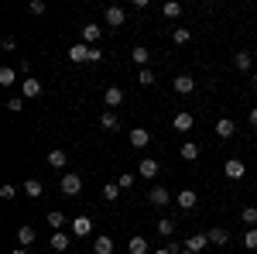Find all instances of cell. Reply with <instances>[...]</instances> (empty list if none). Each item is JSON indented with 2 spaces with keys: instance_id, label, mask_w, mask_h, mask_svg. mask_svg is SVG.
Segmentation results:
<instances>
[{
  "instance_id": "obj_1",
  "label": "cell",
  "mask_w": 257,
  "mask_h": 254,
  "mask_svg": "<svg viewBox=\"0 0 257 254\" xmlns=\"http://www.w3.org/2000/svg\"><path fill=\"white\" fill-rule=\"evenodd\" d=\"M172 127H175L178 134H189V131L196 127V117H192L189 110H182V114H175V117H172Z\"/></svg>"
},
{
  "instance_id": "obj_2",
  "label": "cell",
  "mask_w": 257,
  "mask_h": 254,
  "mask_svg": "<svg viewBox=\"0 0 257 254\" xmlns=\"http://www.w3.org/2000/svg\"><path fill=\"white\" fill-rule=\"evenodd\" d=\"M175 203H178V210L189 213V210H196V206H199V193H196V189H182V193L175 196Z\"/></svg>"
},
{
  "instance_id": "obj_3",
  "label": "cell",
  "mask_w": 257,
  "mask_h": 254,
  "mask_svg": "<svg viewBox=\"0 0 257 254\" xmlns=\"http://www.w3.org/2000/svg\"><path fill=\"white\" fill-rule=\"evenodd\" d=\"M103 21H106V28H123V24H127V11H123V7H106Z\"/></svg>"
},
{
  "instance_id": "obj_4",
  "label": "cell",
  "mask_w": 257,
  "mask_h": 254,
  "mask_svg": "<svg viewBox=\"0 0 257 254\" xmlns=\"http://www.w3.org/2000/svg\"><path fill=\"white\" fill-rule=\"evenodd\" d=\"M79 193H82V179L76 172L62 176V196H79Z\"/></svg>"
},
{
  "instance_id": "obj_5",
  "label": "cell",
  "mask_w": 257,
  "mask_h": 254,
  "mask_svg": "<svg viewBox=\"0 0 257 254\" xmlns=\"http://www.w3.org/2000/svg\"><path fill=\"white\" fill-rule=\"evenodd\" d=\"M99 38H103V28H99V24H93V21H89V24H82V45L96 48Z\"/></svg>"
},
{
  "instance_id": "obj_6",
  "label": "cell",
  "mask_w": 257,
  "mask_h": 254,
  "mask_svg": "<svg viewBox=\"0 0 257 254\" xmlns=\"http://www.w3.org/2000/svg\"><path fill=\"white\" fill-rule=\"evenodd\" d=\"M148 203H151V206H168V203H172V193L161 189V186H151V189H148Z\"/></svg>"
},
{
  "instance_id": "obj_7",
  "label": "cell",
  "mask_w": 257,
  "mask_h": 254,
  "mask_svg": "<svg viewBox=\"0 0 257 254\" xmlns=\"http://www.w3.org/2000/svg\"><path fill=\"white\" fill-rule=\"evenodd\" d=\"M103 103H106V110H117L120 103H123V90H120V86H110V90H103Z\"/></svg>"
},
{
  "instance_id": "obj_8",
  "label": "cell",
  "mask_w": 257,
  "mask_h": 254,
  "mask_svg": "<svg viewBox=\"0 0 257 254\" xmlns=\"http://www.w3.org/2000/svg\"><path fill=\"white\" fill-rule=\"evenodd\" d=\"M223 172H226V179H243L247 176V165H243L240 158H230V161L223 165Z\"/></svg>"
},
{
  "instance_id": "obj_9",
  "label": "cell",
  "mask_w": 257,
  "mask_h": 254,
  "mask_svg": "<svg viewBox=\"0 0 257 254\" xmlns=\"http://www.w3.org/2000/svg\"><path fill=\"white\" fill-rule=\"evenodd\" d=\"M93 234V220L89 216H76L72 220V237H89Z\"/></svg>"
},
{
  "instance_id": "obj_10",
  "label": "cell",
  "mask_w": 257,
  "mask_h": 254,
  "mask_svg": "<svg viewBox=\"0 0 257 254\" xmlns=\"http://www.w3.org/2000/svg\"><path fill=\"white\" fill-rule=\"evenodd\" d=\"M237 134V124H233V120L230 117H223V120H216V137L219 141H230V137Z\"/></svg>"
},
{
  "instance_id": "obj_11",
  "label": "cell",
  "mask_w": 257,
  "mask_h": 254,
  "mask_svg": "<svg viewBox=\"0 0 257 254\" xmlns=\"http://www.w3.org/2000/svg\"><path fill=\"white\" fill-rule=\"evenodd\" d=\"M185 247H189L192 254L206 251V247H209V237H206V234H192V237H185Z\"/></svg>"
},
{
  "instance_id": "obj_12",
  "label": "cell",
  "mask_w": 257,
  "mask_h": 254,
  "mask_svg": "<svg viewBox=\"0 0 257 254\" xmlns=\"http://www.w3.org/2000/svg\"><path fill=\"white\" fill-rule=\"evenodd\" d=\"M21 93H24V97L28 100H35V97H41V82L35 76H28L24 79V82H21Z\"/></svg>"
},
{
  "instance_id": "obj_13",
  "label": "cell",
  "mask_w": 257,
  "mask_h": 254,
  "mask_svg": "<svg viewBox=\"0 0 257 254\" xmlns=\"http://www.w3.org/2000/svg\"><path fill=\"white\" fill-rule=\"evenodd\" d=\"M148 144H151V134L144 127H134L131 131V148H148Z\"/></svg>"
},
{
  "instance_id": "obj_14",
  "label": "cell",
  "mask_w": 257,
  "mask_h": 254,
  "mask_svg": "<svg viewBox=\"0 0 257 254\" xmlns=\"http://www.w3.org/2000/svg\"><path fill=\"white\" fill-rule=\"evenodd\" d=\"M99 127H103V131H117L120 117L113 114V110H103V114H99Z\"/></svg>"
},
{
  "instance_id": "obj_15",
  "label": "cell",
  "mask_w": 257,
  "mask_h": 254,
  "mask_svg": "<svg viewBox=\"0 0 257 254\" xmlns=\"http://www.w3.org/2000/svg\"><path fill=\"white\" fill-rule=\"evenodd\" d=\"M233 65H237L240 72H250V65H254V52H237V55H233Z\"/></svg>"
},
{
  "instance_id": "obj_16",
  "label": "cell",
  "mask_w": 257,
  "mask_h": 254,
  "mask_svg": "<svg viewBox=\"0 0 257 254\" xmlns=\"http://www.w3.org/2000/svg\"><path fill=\"white\" fill-rule=\"evenodd\" d=\"M35 237H38V234H35V227H28V223H21V227H18V244H21V247L35 244Z\"/></svg>"
},
{
  "instance_id": "obj_17",
  "label": "cell",
  "mask_w": 257,
  "mask_h": 254,
  "mask_svg": "<svg viewBox=\"0 0 257 254\" xmlns=\"http://www.w3.org/2000/svg\"><path fill=\"white\" fill-rule=\"evenodd\" d=\"M69 244H72V237L69 234H52V240H48V247H52V251H69Z\"/></svg>"
},
{
  "instance_id": "obj_18",
  "label": "cell",
  "mask_w": 257,
  "mask_h": 254,
  "mask_svg": "<svg viewBox=\"0 0 257 254\" xmlns=\"http://www.w3.org/2000/svg\"><path fill=\"white\" fill-rule=\"evenodd\" d=\"M158 168H161V165L155 161V158H144V161L138 165V172H141L144 179H155V176H158Z\"/></svg>"
},
{
  "instance_id": "obj_19",
  "label": "cell",
  "mask_w": 257,
  "mask_h": 254,
  "mask_svg": "<svg viewBox=\"0 0 257 254\" xmlns=\"http://www.w3.org/2000/svg\"><path fill=\"white\" fill-rule=\"evenodd\" d=\"M172 90H175V93H192V90H196V79L192 76H178L175 82H172Z\"/></svg>"
},
{
  "instance_id": "obj_20",
  "label": "cell",
  "mask_w": 257,
  "mask_h": 254,
  "mask_svg": "<svg viewBox=\"0 0 257 254\" xmlns=\"http://www.w3.org/2000/svg\"><path fill=\"white\" fill-rule=\"evenodd\" d=\"M178 155H182V161H196L199 158V144L196 141H185V144L178 148Z\"/></svg>"
},
{
  "instance_id": "obj_21",
  "label": "cell",
  "mask_w": 257,
  "mask_h": 254,
  "mask_svg": "<svg viewBox=\"0 0 257 254\" xmlns=\"http://www.w3.org/2000/svg\"><path fill=\"white\" fill-rule=\"evenodd\" d=\"M89 52H93L89 45H72V48H69V59L72 62H89Z\"/></svg>"
},
{
  "instance_id": "obj_22",
  "label": "cell",
  "mask_w": 257,
  "mask_h": 254,
  "mask_svg": "<svg viewBox=\"0 0 257 254\" xmlns=\"http://www.w3.org/2000/svg\"><path fill=\"white\" fill-rule=\"evenodd\" d=\"M93 254H113V240L103 234V237H96L93 240Z\"/></svg>"
},
{
  "instance_id": "obj_23",
  "label": "cell",
  "mask_w": 257,
  "mask_h": 254,
  "mask_svg": "<svg viewBox=\"0 0 257 254\" xmlns=\"http://www.w3.org/2000/svg\"><path fill=\"white\" fill-rule=\"evenodd\" d=\"M41 193H45V186H41L38 179H28V182H24V196H28V199H38Z\"/></svg>"
},
{
  "instance_id": "obj_24",
  "label": "cell",
  "mask_w": 257,
  "mask_h": 254,
  "mask_svg": "<svg viewBox=\"0 0 257 254\" xmlns=\"http://www.w3.org/2000/svg\"><path fill=\"white\" fill-rule=\"evenodd\" d=\"M131 59L138 62L141 69H148V62H151V52H148V48H144V45H138V48H134V52H131Z\"/></svg>"
},
{
  "instance_id": "obj_25",
  "label": "cell",
  "mask_w": 257,
  "mask_h": 254,
  "mask_svg": "<svg viewBox=\"0 0 257 254\" xmlns=\"http://www.w3.org/2000/svg\"><path fill=\"white\" fill-rule=\"evenodd\" d=\"M69 158H65V151L62 148H55V151H48V168H62Z\"/></svg>"
},
{
  "instance_id": "obj_26",
  "label": "cell",
  "mask_w": 257,
  "mask_h": 254,
  "mask_svg": "<svg viewBox=\"0 0 257 254\" xmlns=\"http://www.w3.org/2000/svg\"><path fill=\"white\" fill-rule=\"evenodd\" d=\"M240 220L254 230V227H257V206H243V210H240Z\"/></svg>"
},
{
  "instance_id": "obj_27",
  "label": "cell",
  "mask_w": 257,
  "mask_h": 254,
  "mask_svg": "<svg viewBox=\"0 0 257 254\" xmlns=\"http://www.w3.org/2000/svg\"><path fill=\"white\" fill-rule=\"evenodd\" d=\"M206 237H209V244H226V240H230V234H226L223 227H213V230H206Z\"/></svg>"
},
{
  "instance_id": "obj_28",
  "label": "cell",
  "mask_w": 257,
  "mask_h": 254,
  "mask_svg": "<svg viewBox=\"0 0 257 254\" xmlns=\"http://www.w3.org/2000/svg\"><path fill=\"white\" fill-rule=\"evenodd\" d=\"M45 220H48V227H52V230H62V227H65V213H59V210H52Z\"/></svg>"
},
{
  "instance_id": "obj_29",
  "label": "cell",
  "mask_w": 257,
  "mask_h": 254,
  "mask_svg": "<svg viewBox=\"0 0 257 254\" xmlns=\"http://www.w3.org/2000/svg\"><path fill=\"white\" fill-rule=\"evenodd\" d=\"M127 251H131V254H148V240H144V237H131Z\"/></svg>"
},
{
  "instance_id": "obj_30",
  "label": "cell",
  "mask_w": 257,
  "mask_h": 254,
  "mask_svg": "<svg viewBox=\"0 0 257 254\" xmlns=\"http://www.w3.org/2000/svg\"><path fill=\"white\" fill-rule=\"evenodd\" d=\"M14 79H18V69H11V65L0 69V86H14Z\"/></svg>"
},
{
  "instance_id": "obj_31",
  "label": "cell",
  "mask_w": 257,
  "mask_h": 254,
  "mask_svg": "<svg viewBox=\"0 0 257 254\" xmlns=\"http://www.w3.org/2000/svg\"><path fill=\"white\" fill-rule=\"evenodd\" d=\"M158 234L161 237H172V234H175V220H168V216H165V220H158Z\"/></svg>"
},
{
  "instance_id": "obj_32",
  "label": "cell",
  "mask_w": 257,
  "mask_h": 254,
  "mask_svg": "<svg viewBox=\"0 0 257 254\" xmlns=\"http://www.w3.org/2000/svg\"><path fill=\"white\" fill-rule=\"evenodd\" d=\"M120 193H123V189H120L117 182H110V186H103V199H106V203H113V199H117Z\"/></svg>"
},
{
  "instance_id": "obj_33",
  "label": "cell",
  "mask_w": 257,
  "mask_h": 254,
  "mask_svg": "<svg viewBox=\"0 0 257 254\" xmlns=\"http://www.w3.org/2000/svg\"><path fill=\"white\" fill-rule=\"evenodd\" d=\"M189 38H192V31H189V28H175V31H172V41H175V45H185Z\"/></svg>"
},
{
  "instance_id": "obj_34",
  "label": "cell",
  "mask_w": 257,
  "mask_h": 254,
  "mask_svg": "<svg viewBox=\"0 0 257 254\" xmlns=\"http://www.w3.org/2000/svg\"><path fill=\"white\" fill-rule=\"evenodd\" d=\"M161 14H165V18H178V14H182V4H175V0H168V4L161 7Z\"/></svg>"
},
{
  "instance_id": "obj_35",
  "label": "cell",
  "mask_w": 257,
  "mask_h": 254,
  "mask_svg": "<svg viewBox=\"0 0 257 254\" xmlns=\"http://www.w3.org/2000/svg\"><path fill=\"white\" fill-rule=\"evenodd\" d=\"M138 82H141V86H155V69H141Z\"/></svg>"
},
{
  "instance_id": "obj_36",
  "label": "cell",
  "mask_w": 257,
  "mask_h": 254,
  "mask_svg": "<svg viewBox=\"0 0 257 254\" xmlns=\"http://www.w3.org/2000/svg\"><path fill=\"white\" fill-rule=\"evenodd\" d=\"M243 247H247V251H257V227H254V230H247V237H243Z\"/></svg>"
},
{
  "instance_id": "obj_37",
  "label": "cell",
  "mask_w": 257,
  "mask_h": 254,
  "mask_svg": "<svg viewBox=\"0 0 257 254\" xmlns=\"http://www.w3.org/2000/svg\"><path fill=\"white\" fill-rule=\"evenodd\" d=\"M117 186L120 189H134V172H123V176L117 179Z\"/></svg>"
},
{
  "instance_id": "obj_38",
  "label": "cell",
  "mask_w": 257,
  "mask_h": 254,
  "mask_svg": "<svg viewBox=\"0 0 257 254\" xmlns=\"http://www.w3.org/2000/svg\"><path fill=\"white\" fill-rule=\"evenodd\" d=\"M182 247H185V244H168V247H158V251H155V254H178V251H182Z\"/></svg>"
},
{
  "instance_id": "obj_39",
  "label": "cell",
  "mask_w": 257,
  "mask_h": 254,
  "mask_svg": "<svg viewBox=\"0 0 257 254\" xmlns=\"http://www.w3.org/2000/svg\"><path fill=\"white\" fill-rule=\"evenodd\" d=\"M7 110H11V114H21V110H24V103L14 97V100H7Z\"/></svg>"
},
{
  "instance_id": "obj_40",
  "label": "cell",
  "mask_w": 257,
  "mask_h": 254,
  "mask_svg": "<svg viewBox=\"0 0 257 254\" xmlns=\"http://www.w3.org/2000/svg\"><path fill=\"white\" fill-rule=\"evenodd\" d=\"M14 196H18V189H14V186H11V182H7V186H4V189H0V199H14Z\"/></svg>"
},
{
  "instance_id": "obj_41",
  "label": "cell",
  "mask_w": 257,
  "mask_h": 254,
  "mask_svg": "<svg viewBox=\"0 0 257 254\" xmlns=\"http://www.w3.org/2000/svg\"><path fill=\"white\" fill-rule=\"evenodd\" d=\"M28 7H31V14H45V0H31Z\"/></svg>"
},
{
  "instance_id": "obj_42",
  "label": "cell",
  "mask_w": 257,
  "mask_h": 254,
  "mask_svg": "<svg viewBox=\"0 0 257 254\" xmlns=\"http://www.w3.org/2000/svg\"><path fill=\"white\" fill-rule=\"evenodd\" d=\"M0 45H4V52H14V48H18V41H14V38H11V35H7V38H4V41H0Z\"/></svg>"
},
{
  "instance_id": "obj_43",
  "label": "cell",
  "mask_w": 257,
  "mask_h": 254,
  "mask_svg": "<svg viewBox=\"0 0 257 254\" xmlns=\"http://www.w3.org/2000/svg\"><path fill=\"white\" fill-rule=\"evenodd\" d=\"M250 127H257V107L250 110Z\"/></svg>"
},
{
  "instance_id": "obj_44",
  "label": "cell",
  "mask_w": 257,
  "mask_h": 254,
  "mask_svg": "<svg viewBox=\"0 0 257 254\" xmlns=\"http://www.w3.org/2000/svg\"><path fill=\"white\" fill-rule=\"evenodd\" d=\"M11 254H28V247H14V251H11Z\"/></svg>"
},
{
  "instance_id": "obj_45",
  "label": "cell",
  "mask_w": 257,
  "mask_h": 254,
  "mask_svg": "<svg viewBox=\"0 0 257 254\" xmlns=\"http://www.w3.org/2000/svg\"><path fill=\"white\" fill-rule=\"evenodd\" d=\"M250 86H254V90H257V72H250Z\"/></svg>"
},
{
  "instance_id": "obj_46",
  "label": "cell",
  "mask_w": 257,
  "mask_h": 254,
  "mask_svg": "<svg viewBox=\"0 0 257 254\" xmlns=\"http://www.w3.org/2000/svg\"><path fill=\"white\" fill-rule=\"evenodd\" d=\"M178 254H192V251H189V247H182V251H178Z\"/></svg>"
},
{
  "instance_id": "obj_47",
  "label": "cell",
  "mask_w": 257,
  "mask_h": 254,
  "mask_svg": "<svg viewBox=\"0 0 257 254\" xmlns=\"http://www.w3.org/2000/svg\"><path fill=\"white\" fill-rule=\"evenodd\" d=\"M254 59H257V48H254Z\"/></svg>"
}]
</instances>
